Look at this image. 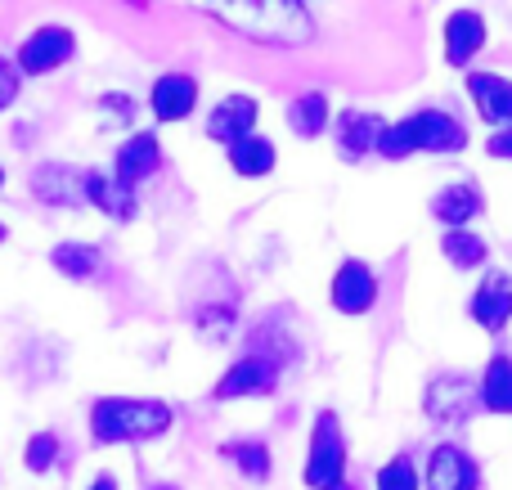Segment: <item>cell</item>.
Segmentation results:
<instances>
[{
    "label": "cell",
    "mask_w": 512,
    "mask_h": 490,
    "mask_svg": "<svg viewBox=\"0 0 512 490\" xmlns=\"http://www.w3.org/2000/svg\"><path fill=\"white\" fill-rule=\"evenodd\" d=\"M207 14L261 45H306L315 36V18L297 0H243V5H212Z\"/></svg>",
    "instance_id": "cell-1"
},
{
    "label": "cell",
    "mask_w": 512,
    "mask_h": 490,
    "mask_svg": "<svg viewBox=\"0 0 512 490\" xmlns=\"http://www.w3.org/2000/svg\"><path fill=\"white\" fill-rule=\"evenodd\" d=\"M176 410L167 401H131V396H104L90 405V437L99 446H126V441H158L171 432Z\"/></svg>",
    "instance_id": "cell-2"
},
{
    "label": "cell",
    "mask_w": 512,
    "mask_h": 490,
    "mask_svg": "<svg viewBox=\"0 0 512 490\" xmlns=\"http://www.w3.org/2000/svg\"><path fill=\"white\" fill-rule=\"evenodd\" d=\"M306 486L310 490H337L346 486V437L333 410H324L310 432V455H306Z\"/></svg>",
    "instance_id": "cell-3"
},
{
    "label": "cell",
    "mask_w": 512,
    "mask_h": 490,
    "mask_svg": "<svg viewBox=\"0 0 512 490\" xmlns=\"http://www.w3.org/2000/svg\"><path fill=\"white\" fill-rule=\"evenodd\" d=\"M423 410H427V419L445 423V428H459V423H468L481 410V383H472L468 374L432 378L423 396Z\"/></svg>",
    "instance_id": "cell-4"
},
{
    "label": "cell",
    "mask_w": 512,
    "mask_h": 490,
    "mask_svg": "<svg viewBox=\"0 0 512 490\" xmlns=\"http://www.w3.org/2000/svg\"><path fill=\"white\" fill-rule=\"evenodd\" d=\"M72 50H77V41H72L68 27H36V32L18 45V72L45 77V72H54L63 59H72Z\"/></svg>",
    "instance_id": "cell-5"
},
{
    "label": "cell",
    "mask_w": 512,
    "mask_h": 490,
    "mask_svg": "<svg viewBox=\"0 0 512 490\" xmlns=\"http://www.w3.org/2000/svg\"><path fill=\"white\" fill-rule=\"evenodd\" d=\"M274 383H279V365L265 356H243L239 365L225 369V378L216 383V401H243V396H270Z\"/></svg>",
    "instance_id": "cell-6"
},
{
    "label": "cell",
    "mask_w": 512,
    "mask_h": 490,
    "mask_svg": "<svg viewBox=\"0 0 512 490\" xmlns=\"http://www.w3.org/2000/svg\"><path fill=\"white\" fill-rule=\"evenodd\" d=\"M27 189L45 207H77L86 203V171H72L63 162H45V167H36L27 176Z\"/></svg>",
    "instance_id": "cell-7"
},
{
    "label": "cell",
    "mask_w": 512,
    "mask_h": 490,
    "mask_svg": "<svg viewBox=\"0 0 512 490\" xmlns=\"http://www.w3.org/2000/svg\"><path fill=\"white\" fill-rule=\"evenodd\" d=\"M328 297H333V306L342 315H364V311H373V302H378V279H373V270L364 266V261H342Z\"/></svg>",
    "instance_id": "cell-8"
},
{
    "label": "cell",
    "mask_w": 512,
    "mask_h": 490,
    "mask_svg": "<svg viewBox=\"0 0 512 490\" xmlns=\"http://www.w3.org/2000/svg\"><path fill=\"white\" fill-rule=\"evenodd\" d=\"M198 104V81L189 72H167V77L153 81V95H149V108L158 122H185Z\"/></svg>",
    "instance_id": "cell-9"
},
{
    "label": "cell",
    "mask_w": 512,
    "mask_h": 490,
    "mask_svg": "<svg viewBox=\"0 0 512 490\" xmlns=\"http://www.w3.org/2000/svg\"><path fill=\"white\" fill-rule=\"evenodd\" d=\"M481 468L459 446H436L427 459V490H477Z\"/></svg>",
    "instance_id": "cell-10"
},
{
    "label": "cell",
    "mask_w": 512,
    "mask_h": 490,
    "mask_svg": "<svg viewBox=\"0 0 512 490\" xmlns=\"http://www.w3.org/2000/svg\"><path fill=\"white\" fill-rule=\"evenodd\" d=\"M256 117H261V104H256L252 95H230L212 108V117H207V135L221 140V144H239V140L252 135Z\"/></svg>",
    "instance_id": "cell-11"
},
{
    "label": "cell",
    "mask_w": 512,
    "mask_h": 490,
    "mask_svg": "<svg viewBox=\"0 0 512 490\" xmlns=\"http://www.w3.org/2000/svg\"><path fill=\"white\" fill-rule=\"evenodd\" d=\"M382 135H387V122H382L378 113H364V108H346V113L337 117V149H342V158H351V162L378 149Z\"/></svg>",
    "instance_id": "cell-12"
},
{
    "label": "cell",
    "mask_w": 512,
    "mask_h": 490,
    "mask_svg": "<svg viewBox=\"0 0 512 490\" xmlns=\"http://www.w3.org/2000/svg\"><path fill=\"white\" fill-rule=\"evenodd\" d=\"M481 45H486V18L477 9H454L445 18V59H450V68H468Z\"/></svg>",
    "instance_id": "cell-13"
},
{
    "label": "cell",
    "mask_w": 512,
    "mask_h": 490,
    "mask_svg": "<svg viewBox=\"0 0 512 490\" xmlns=\"http://www.w3.org/2000/svg\"><path fill=\"white\" fill-rule=\"evenodd\" d=\"M162 167V149H158V135L153 131H140L131 135V140L117 149V162H113V176L122 180V185H140V180H149L153 171Z\"/></svg>",
    "instance_id": "cell-14"
},
{
    "label": "cell",
    "mask_w": 512,
    "mask_h": 490,
    "mask_svg": "<svg viewBox=\"0 0 512 490\" xmlns=\"http://www.w3.org/2000/svg\"><path fill=\"white\" fill-rule=\"evenodd\" d=\"M468 95L477 99V113L481 122L490 126H504L512 122V81L499 77V72H472L468 77Z\"/></svg>",
    "instance_id": "cell-15"
},
{
    "label": "cell",
    "mask_w": 512,
    "mask_h": 490,
    "mask_svg": "<svg viewBox=\"0 0 512 490\" xmlns=\"http://www.w3.org/2000/svg\"><path fill=\"white\" fill-rule=\"evenodd\" d=\"M414 131H418V149H427V153H463L468 149V131L459 126V117L441 113V108L414 113Z\"/></svg>",
    "instance_id": "cell-16"
},
{
    "label": "cell",
    "mask_w": 512,
    "mask_h": 490,
    "mask_svg": "<svg viewBox=\"0 0 512 490\" xmlns=\"http://www.w3.org/2000/svg\"><path fill=\"white\" fill-rule=\"evenodd\" d=\"M486 212V194H481V185H472V180H459V185H445L441 194L432 198V216L436 221H445L450 230H463V225L472 221V216Z\"/></svg>",
    "instance_id": "cell-17"
},
{
    "label": "cell",
    "mask_w": 512,
    "mask_h": 490,
    "mask_svg": "<svg viewBox=\"0 0 512 490\" xmlns=\"http://www.w3.org/2000/svg\"><path fill=\"white\" fill-rule=\"evenodd\" d=\"M472 320L490 333H499L512 320V279L508 275H490L486 284L472 293Z\"/></svg>",
    "instance_id": "cell-18"
},
{
    "label": "cell",
    "mask_w": 512,
    "mask_h": 490,
    "mask_svg": "<svg viewBox=\"0 0 512 490\" xmlns=\"http://www.w3.org/2000/svg\"><path fill=\"white\" fill-rule=\"evenodd\" d=\"M86 203H95L104 216H113V221H131L135 216V189L122 185V180L113 176V171H86Z\"/></svg>",
    "instance_id": "cell-19"
},
{
    "label": "cell",
    "mask_w": 512,
    "mask_h": 490,
    "mask_svg": "<svg viewBox=\"0 0 512 490\" xmlns=\"http://www.w3.org/2000/svg\"><path fill=\"white\" fill-rule=\"evenodd\" d=\"M274 162H279V153H274V144L265 140V135H248V140L230 144V167L239 171V176H248V180L270 176Z\"/></svg>",
    "instance_id": "cell-20"
},
{
    "label": "cell",
    "mask_w": 512,
    "mask_h": 490,
    "mask_svg": "<svg viewBox=\"0 0 512 490\" xmlns=\"http://www.w3.org/2000/svg\"><path fill=\"white\" fill-rule=\"evenodd\" d=\"M481 405L490 414H512V360L495 356L486 365V378H481Z\"/></svg>",
    "instance_id": "cell-21"
},
{
    "label": "cell",
    "mask_w": 512,
    "mask_h": 490,
    "mask_svg": "<svg viewBox=\"0 0 512 490\" xmlns=\"http://www.w3.org/2000/svg\"><path fill=\"white\" fill-rule=\"evenodd\" d=\"M288 126L301 135V140H315V135L328 126V95L310 90V95L292 99V104H288Z\"/></svg>",
    "instance_id": "cell-22"
},
{
    "label": "cell",
    "mask_w": 512,
    "mask_h": 490,
    "mask_svg": "<svg viewBox=\"0 0 512 490\" xmlns=\"http://www.w3.org/2000/svg\"><path fill=\"white\" fill-rule=\"evenodd\" d=\"M54 270H63L68 279H90L99 270V248H90V243H59V248L50 252Z\"/></svg>",
    "instance_id": "cell-23"
},
{
    "label": "cell",
    "mask_w": 512,
    "mask_h": 490,
    "mask_svg": "<svg viewBox=\"0 0 512 490\" xmlns=\"http://www.w3.org/2000/svg\"><path fill=\"white\" fill-rule=\"evenodd\" d=\"M221 455L234 459L239 473L252 477V482H265V477H270V450H265V441H230V446H221Z\"/></svg>",
    "instance_id": "cell-24"
},
{
    "label": "cell",
    "mask_w": 512,
    "mask_h": 490,
    "mask_svg": "<svg viewBox=\"0 0 512 490\" xmlns=\"http://www.w3.org/2000/svg\"><path fill=\"white\" fill-rule=\"evenodd\" d=\"M441 248H445V257H450V266H459V270H472L486 261V243L468 230H450L441 239Z\"/></svg>",
    "instance_id": "cell-25"
},
{
    "label": "cell",
    "mask_w": 512,
    "mask_h": 490,
    "mask_svg": "<svg viewBox=\"0 0 512 490\" xmlns=\"http://www.w3.org/2000/svg\"><path fill=\"white\" fill-rule=\"evenodd\" d=\"M54 459H59V437H54V432H36V437L27 441V450H23L27 473H50Z\"/></svg>",
    "instance_id": "cell-26"
},
{
    "label": "cell",
    "mask_w": 512,
    "mask_h": 490,
    "mask_svg": "<svg viewBox=\"0 0 512 490\" xmlns=\"http://www.w3.org/2000/svg\"><path fill=\"white\" fill-rule=\"evenodd\" d=\"M378 490H418V473L405 455L378 468Z\"/></svg>",
    "instance_id": "cell-27"
},
{
    "label": "cell",
    "mask_w": 512,
    "mask_h": 490,
    "mask_svg": "<svg viewBox=\"0 0 512 490\" xmlns=\"http://www.w3.org/2000/svg\"><path fill=\"white\" fill-rule=\"evenodd\" d=\"M14 99H18V72L9 68L5 59H0V113H5V108L14 104Z\"/></svg>",
    "instance_id": "cell-28"
},
{
    "label": "cell",
    "mask_w": 512,
    "mask_h": 490,
    "mask_svg": "<svg viewBox=\"0 0 512 490\" xmlns=\"http://www.w3.org/2000/svg\"><path fill=\"white\" fill-rule=\"evenodd\" d=\"M486 149H490V158H512V131H495L486 140Z\"/></svg>",
    "instance_id": "cell-29"
},
{
    "label": "cell",
    "mask_w": 512,
    "mask_h": 490,
    "mask_svg": "<svg viewBox=\"0 0 512 490\" xmlns=\"http://www.w3.org/2000/svg\"><path fill=\"white\" fill-rule=\"evenodd\" d=\"M90 490H117V477H95V482H90Z\"/></svg>",
    "instance_id": "cell-30"
},
{
    "label": "cell",
    "mask_w": 512,
    "mask_h": 490,
    "mask_svg": "<svg viewBox=\"0 0 512 490\" xmlns=\"http://www.w3.org/2000/svg\"><path fill=\"white\" fill-rule=\"evenodd\" d=\"M153 490H176V486H153Z\"/></svg>",
    "instance_id": "cell-31"
},
{
    "label": "cell",
    "mask_w": 512,
    "mask_h": 490,
    "mask_svg": "<svg viewBox=\"0 0 512 490\" xmlns=\"http://www.w3.org/2000/svg\"><path fill=\"white\" fill-rule=\"evenodd\" d=\"M0 243H5V225H0Z\"/></svg>",
    "instance_id": "cell-32"
},
{
    "label": "cell",
    "mask_w": 512,
    "mask_h": 490,
    "mask_svg": "<svg viewBox=\"0 0 512 490\" xmlns=\"http://www.w3.org/2000/svg\"><path fill=\"white\" fill-rule=\"evenodd\" d=\"M0 185H5V171H0Z\"/></svg>",
    "instance_id": "cell-33"
},
{
    "label": "cell",
    "mask_w": 512,
    "mask_h": 490,
    "mask_svg": "<svg viewBox=\"0 0 512 490\" xmlns=\"http://www.w3.org/2000/svg\"><path fill=\"white\" fill-rule=\"evenodd\" d=\"M337 490H351V486H337Z\"/></svg>",
    "instance_id": "cell-34"
}]
</instances>
